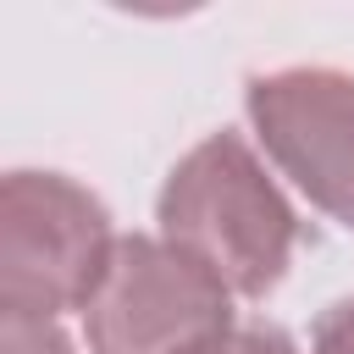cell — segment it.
Wrapping results in <instances>:
<instances>
[{"instance_id":"cell-1","label":"cell","mask_w":354,"mask_h":354,"mask_svg":"<svg viewBox=\"0 0 354 354\" xmlns=\"http://www.w3.org/2000/svg\"><path fill=\"white\" fill-rule=\"evenodd\" d=\"M160 238L205 260L232 293L260 299L293 260L299 221L238 133H216L177 160L160 188Z\"/></svg>"},{"instance_id":"cell-2","label":"cell","mask_w":354,"mask_h":354,"mask_svg":"<svg viewBox=\"0 0 354 354\" xmlns=\"http://www.w3.org/2000/svg\"><path fill=\"white\" fill-rule=\"evenodd\" d=\"M116 243L94 194L55 171H11L0 188V310H83Z\"/></svg>"},{"instance_id":"cell-3","label":"cell","mask_w":354,"mask_h":354,"mask_svg":"<svg viewBox=\"0 0 354 354\" xmlns=\"http://www.w3.org/2000/svg\"><path fill=\"white\" fill-rule=\"evenodd\" d=\"M232 288L171 238H122L83 304L88 354H188L232 326Z\"/></svg>"},{"instance_id":"cell-4","label":"cell","mask_w":354,"mask_h":354,"mask_svg":"<svg viewBox=\"0 0 354 354\" xmlns=\"http://www.w3.org/2000/svg\"><path fill=\"white\" fill-rule=\"evenodd\" d=\"M249 116L271 160L343 227H354V77L293 66L249 83Z\"/></svg>"},{"instance_id":"cell-5","label":"cell","mask_w":354,"mask_h":354,"mask_svg":"<svg viewBox=\"0 0 354 354\" xmlns=\"http://www.w3.org/2000/svg\"><path fill=\"white\" fill-rule=\"evenodd\" d=\"M0 354H72V343L55 326V315L0 310Z\"/></svg>"},{"instance_id":"cell-6","label":"cell","mask_w":354,"mask_h":354,"mask_svg":"<svg viewBox=\"0 0 354 354\" xmlns=\"http://www.w3.org/2000/svg\"><path fill=\"white\" fill-rule=\"evenodd\" d=\"M188 354H299V348L271 326H221L205 343H194Z\"/></svg>"},{"instance_id":"cell-7","label":"cell","mask_w":354,"mask_h":354,"mask_svg":"<svg viewBox=\"0 0 354 354\" xmlns=\"http://www.w3.org/2000/svg\"><path fill=\"white\" fill-rule=\"evenodd\" d=\"M315 354H354V299L332 304L315 321Z\"/></svg>"}]
</instances>
